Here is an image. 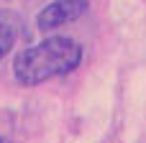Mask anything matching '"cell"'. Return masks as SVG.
Instances as JSON below:
<instances>
[{"instance_id": "6da1fadb", "label": "cell", "mask_w": 146, "mask_h": 143, "mask_svg": "<svg viewBox=\"0 0 146 143\" xmlns=\"http://www.w3.org/2000/svg\"><path fill=\"white\" fill-rule=\"evenodd\" d=\"M85 59V46L72 36H49L13 56V77L21 87H38L74 72Z\"/></svg>"}, {"instance_id": "7a4b0ae2", "label": "cell", "mask_w": 146, "mask_h": 143, "mask_svg": "<svg viewBox=\"0 0 146 143\" xmlns=\"http://www.w3.org/2000/svg\"><path fill=\"white\" fill-rule=\"evenodd\" d=\"M87 10H90V0H51L38 13L36 26L38 31H56L62 26L80 20Z\"/></svg>"}, {"instance_id": "3957f363", "label": "cell", "mask_w": 146, "mask_h": 143, "mask_svg": "<svg viewBox=\"0 0 146 143\" xmlns=\"http://www.w3.org/2000/svg\"><path fill=\"white\" fill-rule=\"evenodd\" d=\"M21 36H23V20L13 10L0 8V59H5L15 49Z\"/></svg>"}, {"instance_id": "277c9868", "label": "cell", "mask_w": 146, "mask_h": 143, "mask_svg": "<svg viewBox=\"0 0 146 143\" xmlns=\"http://www.w3.org/2000/svg\"><path fill=\"white\" fill-rule=\"evenodd\" d=\"M0 143H10V141H8V138H5V136H0Z\"/></svg>"}]
</instances>
